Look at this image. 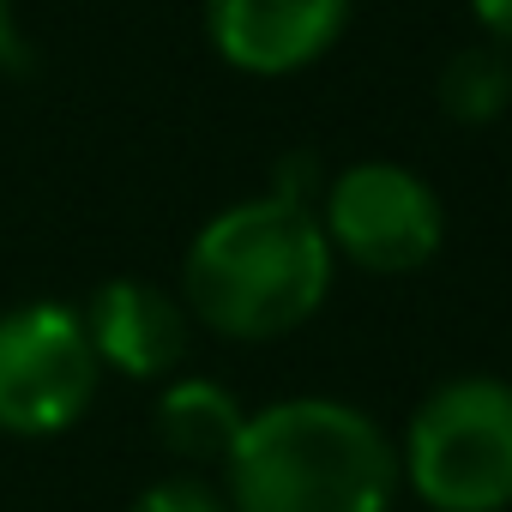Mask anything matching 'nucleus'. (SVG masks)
<instances>
[{"label":"nucleus","mask_w":512,"mask_h":512,"mask_svg":"<svg viewBox=\"0 0 512 512\" xmlns=\"http://www.w3.org/2000/svg\"><path fill=\"white\" fill-rule=\"evenodd\" d=\"M512 103V61L500 49H458L440 73V109L458 127H488Z\"/></svg>","instance_id":"1a4fd4ad"},{"label":"nucleus","mask_w":512,"mask_h":512,"mask_svg":"<svg viewBox=\"0 0 512 512\" xmlns=\"http://www.w3.org/2000/svg\"><path fill=\"white\" fill-rule=\"evenodd\" d=\"M127 512H229V500H217L205 482L193 476H169V482H151Z\"/></svg>","instance_id":"9d476101"},{"label":"nucleus","mask_w":512,"mask_h":512,"mask_svg":"<svg viewBox=\"0 0 512 512\" xmlns=\"http://www.w3.org/2000/svg\"><path fill=\"white\" fill-rule=\"evenodd\" d=\"M19 61V25H13V0H0V67Z\"/></svg>","instance_id":"f8f14e48"},{"label":"nucleus","mask_w":512,"mask_h":512,"mask_svg":"<svg viewBox=\"0 0 512 512\" xmlns=\"http://www.w3.org/2000/svg\"><path fill=\"white\" fill-rule=\"evenodd\" d=\"M404 476L434 512L512 506V386L446 380L404 434Z\"/></svg>","instance_id":"7ed1b4c3"},{"label":"nucleus","mask_w":512,"mask_h":512,"mask_svg":"<svg viewBox=\"0 0 512 512\" xmlns=\"http://www.w3.org/2000/svg\"><path fill=\"white\" fill-rule=\"evenodd\" d=\"M85 332H91L97 362L127 380H163L187 356V308L169 290L139 284V278L103 284L85 308Z\"/></svg>","instance_id":"0eeeda50"},{"label":"nucleus","mask_w":512,"mask_h":512,"mask_svg":"<svg viewBox=\"0 0 512 512\" xmlns=\"http://www.w3.org/2000/svg\"><path fill=\"white\" fill-rule=\"evenodd\" d=\"M241 428H247V416H241L235 392L217 380H175L157 398V440L187 464H223L235 452Z\"/></svg>","instance_id":"6e6552de"},{"label":"nucleus","mask_w":512,"mask_h":512,"mask_svg":"<svg viewBox=\"0 0 512 512\" xmlns=\"http://www.w3.org/2000/svg\"><path fill=\"white\" fill-rule=\"evenodd\" d=\"M332 290V241L308 199H247L217 211L187 247V314L223 338H284Z\"/></svg>","instance_id":"f257e3e1"},{"label":"nucleus","mask_w":512,"mask_h":512,"mask_svg":"<svg viewBox=\"0 0 512 512\" xmlns=\"http://www.w3.org/2000/svg\"><path fill=\"white\" fill-rule=\"evenodd\" d=\"M470 13L482 19V31L494 37V49L512 55V0H470Z\"/></svg>","instance_id":"9b49d317"},{"label":"nucleus","mask_w":512,"mask_h":512,"mask_svg":"<svg viewBox=\"0 0 512 512\" xmlns=\"http://www.w3.org/2000/svg\"><path fill=\"white\" fill-rule=\"evenodd\" d=\"M320 229H326L332 253H344L350 266L380 272V278H404V272H422L440 253L446 211H440V193L416 169L350 163L326 187Z\"/></svg>","instance_id":"39448f33"},{"label":"nucleus","mask_w":512,"mask_h":512,"mask_svg":"<svg viewBox=\"0 0 512 512\" xmlns=\"http://www.w3.org/2000/svg\"><path fill=\"white\" fill-rule=\"evenodd\" d=\"M223 476L229 512H386L398 494V452L356 404L284 398L247 416Z\"/></svg>","instance_id":"f03ea898"},{"label":"nucleus","mask_w":512,"mask_h":512,"mask_svg":"<svg viewBox=\"0 0 512 512\" xmlns=\"http://www.w3.org/2000/svg\"><path fill=\"white\" fill-rule=\"evenodd\" d=\"M205 25L235 73L284 79L344 37L350 0H205Z\"/></svg>","instance_id":"423d86ee"},{"label":"nucleus","mask_w":512,"mask_h":512,"mask_svg":"<svg viewBox=\"0 0 512 512\" xmlns=\"http://www.w3.org/2000/svg\"><path fill=\"white\" fill-rule=\"evenodd\" d=\"M103 362L91 350L85 314L61 302H25L0 314V428L43 440L73 428L97 398Z\"/></svg>","instance_id":"20e7f679"}]
</instances>
